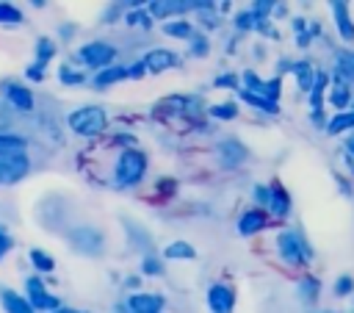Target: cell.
Returning <instances> with one entry per match:
<instances>
[{
  "label": "cell",
  "instance_id": "1",
  "mask_svg": "<svg viewBox=\"0 0 354 313\" xmlns=\"http://www.w3.org/2000/svg\"><path fill=\"white\" fill-rule=\"evenodd\" d=\"M105 111L102 108H94V105H88V108H80V111H75L72 116H69V127L75 130V133H80V136H97L102 127H105Z\"/></svg>",
  "mask_w": 354,
  "mask_h": 313
},
{
  "label": "cell",
  "instance_id": "2",
  "mask_svg": "<svg viewBox=\"0 0 354 313\" xmlns=\"http://www.w3.org/2000/svg\"><path fill=\"white\" fill-rule=\"evenodd\" d=\"M144 166H147V158L136 150H127L122 152V158L116 161V183L119 186H133L141 180L144 175Z\"/></svg>",
  "mask_w": 354,
  "mask_h": 313
},
{
  "label": "cell",
  "instance_id": "3",
  "mask_svg": "<svg viewBox=\"0 0 354 313\" xmlns=\"http://www.w3.org/2000/svg\"><path fill=\"white\" fill-rule=\"evenodd\" d=\"M277 247H279V255H282L288 263H301V260H307V258L313 255V252H310V247H307L296 233H290V230L279 233Z\"/></svg>",
  "mask_w": 354,
  "mask_h": 313
},
{
  "label": "cell",
  "instance_id": "4",
  "mask_svg": "<svg viewBox=\"0 0 354 313\" xmlns=\"http://www.w3.org/2000/svg\"><path fill=\"white\" fill-rule=\"evenodd\" d=\"M28 158L22 152H0V183L8 186V183H17L19 177H25L28 172Z\"/></svg>",
  "mask_w": 354,
  "mask_h": 313
},
{
  "label": "cell",
  "instance_id": "5",
  "mask_svg": "<svg viewBox=\"0 0 354 313\" xmlns=\"http://www.w3.org/2000/svg\"><path fill=\"white\" fill-rule=\"evenodd\" d=\"M113 47L111 44H102V42H91V44H86V47H80L77 50V58L83 61V64H88V66H102V64H108L111 58H113Z\"/></svg>",
  "mask_w": 354,
  "mask_h": 313
},
{
  "label": "cell",
  "instance_id": "6",
  "mask_svg": "<svg viewBox=\"0 0 354 313\" xmlns=\"http://www.w3.org/2000/svg\"><path fill=\"white\" fill-rule=\"evenodd\" d=\"M28 302L30 307H39V310H55L58 307V299L47 294V288L41 285V280L30 277L28 280Z\"/></svg>",
  "mask_w": 354,
  "mask_h": 313
},
{
  "label": "cell",
  "instance_id": "7",
  "mask_svg": "<svg viewBox=\"0 0 354 313\" xmlns=\"http://www.w3.org/2000/svg\"><path fill=\"white\" fill-rule=\"evenodd\" d=\"M72 244H75L80 252H91V255H97V252L102 249V238H100V233L91 230V227H77V230H72Z\"/></svg>",
  "mask_w": 354,
  "mask_h": 313
},
{
  "label": "cell",
  "instance_id": "8",
  "mask_svg": "<svg viewBox=\"0 0 354 313\" xmlns=\"http://www.w3.org/2000/svg\"><path fill=\"white\" fill-rule=\"evenodd\" d=\"M174 64H177V55H174L171 50H163V47L149 50L147 58H144V66H147L149 72H163V69H169V66H174Z\"/></svg>",
  "mask_w": 354,
  "mask_h": 313
},
{
  "label": "cell",
  "instance_id": "9",
  "mask_svg": "<svg viewBox=\"0 0 354 313\" xmlns=\"http://www.w3.org/2000/svg\"><path fill=\"white\" fill-rule=\"evenodd\" d=\"M207 305L213 313H230L232 310V291L227 285H213L207 291Z\"/></svg>",
  "mask_w": 354,
  "mask_h": 313
},
{
  "label": "cell",
  "instance_id": "10",
  "mask_svg": "<svg viewBox=\"0 0 354 313\" xmlns=\"http://www.w3.org/2000/svg\"><path fill=\"white\" fill-rule=\"evenodd\" d=\"M332 14H335V22H337V33L343 42H354V22L348 17V8L346 3H332Z\"/></svg>",
  "mask_w": 354,
  "mask_h": 313
},
{
  "label": "cell",
  "instance_id": "11",
  "mask_svg": "<svg viewBox=\"0 0 354 313\" xmlns=\"http://www.w3.org/2000/svg\"><path fill=\"white\" fill-rule=\"evenodd\" d=\"M218 158H221L227 166H238V163H243L246 150H243V144H238L235 138H227V141L218 144Z\"/></svg>",
  "mask_w": 354,
  "mask_h": 313
},
{
  "label": "cell",
  "instance_id": "12",
  "mask_svg": "<svg viewBox=\"0 0 354 313\" xmlns=\"http://www.w3.org/2000/svg\"><path fill=\"white\" fill-rule=\"evenodd\" d=\"M335 72H337V80L340 83H354V53L351 50H343L335 55Z\"/></svg>",
  "mask_w": 354,
  "mask_h": 313
},
{
  "label": "cell",
  "instance_id": "13",
  "mask_svg": "<svg viewBox=\"0 0 354 313\" xmlns=\"http://www.w3.org/2000/svg\"><path fill=\"white\" fill-rule=\"evenodd\" d=\"M160 305H163V299L155 296V294H136V296H130V310L133 313H158Z\"/></svg>",
  "mask_w": 354,
  "mask_h": 313
},
{
  "label": "cell",
  "instance_id": "14",
  "mask_svg": "<svg viewBox=\"0 0 354 313\" xmlns=\"http://www.w3.org/2000/svg\"><path fill=\"white\" fill-rule=\"evenodd\" d=\"M191 6H199V3H185V0H158V3H149V14L155 17H166V14H174V11H185Z\"/></svg>",
  "mask_w": 354,
  "mask_h": 313
},
{
  "label": "cell",
  "instance_id": "15",
  "mask_svg": "<svg viewBox=\"0 0 354 313\" xmlns=\"http://www.w3.org/2000/svg\"><path fill=\"white\" fill-rule=\"evenodd\" d=\"M263 227H266V216H263L260 211H249V213H243L241 222H238V233H241V235H252V233H257V230H263Z\"/></svg>",
  "mask_w": 354,
  "mask_h": 313
},
{
  "label": "cell",
  "instance_id": "16",
  "mask_svg": "<svg viewBox=\"0 0 354 313\" xmlns=\"http://www.w3.org/2000/svg\"><path fill=\"white\" fill-rule=\"evenodd\" d=\"M0 299H3V307H6L8 313H33L30 302H28V299H22V296H19V294H14V291H3V294H0Z\"/></svg>",
  "mask_w": 354,
  "mask_h": 313
},
{
  "label": "cell",
  "instance_id": "17",
  "mask_svg": "<svg viewBox=\"0 0 354 313\" xmlns=\"http://www.w3.org/2000/svg\"><path fill=\"white\" fill-rule=\"evenodd\" d=\"M268 208H271L274 216H285V213H288L290 199H288V194H285L279 186H274V188L268 191Z\"/></svg>",
  "mask_w": 354,
  "mask_h": 313
},
{
  "label": "cell",
  "instance_id": "18",
  "mask_svg": "<svg viewBox=\"0 0 354 313\" xmlns=\"http://www.w3.org/2000/svg\"><path fill=\"white\" fill-rule=\"evenodd\" d=\"M6 97H8L17 108H25V111L33 105L30 91H28V89H22V86H17V83H8V86H6Z\"/></svg>",
  "mask_w": 354,
  "mask_h": 313
},
{
  "label": "cell",
  "instance_id": "19",
  "mask_svg": "<svg viewBox=\"0 0 354 313\" xmlns=\"http://www.w3.org/2000/svg\"><path fill=\"white\" fill-rule=\"evenodd\" d=\"M293 75H296V80H299V89H304V91L313 89V83H315V72H313V66H310L307 61H299V64L293 66Z\"/></svg>",
  "mask_w": 354,
  "mask_h": 313
},
{
  "label": "cell",
  "instance_id": "20",
  "mask_svg": "<svg viewBox=\"0 0 354 313\" xmlns=\"http://www.w3.org/2000/svg\"><path fill=\"white\" fill-rule=\"evenodd\" d=\"M348 127H354V111H340L337 116H332V122L326 125V130L329 133H343V130H348Z\"/></svg>",
  "mask_w": 354,
  "mask_h": 313
},
{
  "label": "cell",
  "instance_id": "21",
  "mask_svg": "<svg viewBox=\"0 0 354 313\" xmlns=\"http://www.w3.org/2000/svg\"><path fill=\"white\" fill-rule=\"evenodd\" d=\"M329 100H332V105H337V108H346V105H348V100H351V91H348V86L337 80V83L332 86V91H329Z\"/></svg>",
  "mask_w": 354,
  "mask_h": 313
},
{
  "label": "cell",
  "instance_id": "22",
  "mask_svg": "<svg viewBox=\"0 0 354 313\" xmlns=\"http://www.w3.org/2000/svg\"><path fill=\"white\" fill-rule=\"evenodd\" d=\"M324 89H326V72H318L315 75V83H313V94H310V102H313V111H318V105H321V94H324Z\"/></svg>",
  "mask_w": 354,
  "mask_h": 313
},
{
  "label": "cell",
  "instance_id": "23",
  "mask_svg": "<svg viewBox=\"0 0 354 313\" xmlns=\"http://www.w3.org/2000/svg\"><path fill=\"white\" fill-rule=\"evenodd\" d=\"M194 255H196L194 247L185 244V241H174V244L166 247V258H194Z\"/></svg>",
  "mask_w": 354,
  "mask_h": 313
},
{
  "label": "cell",
  "instance_id": "24",
  "mask_svg": "<svg viewBox=\"0 0 354 313\" xmlns=\"http://www.w3.org/2000/svg\"><path fill=\"white\" fill-rule=\"evenodd\" d=\"M246 102H252V105H257V108H263V111H268V114H277V102H271V100H266V97H260V94H252V91H243L241 94Z\"/></svg>",
  "mask_w": 354,
  "mask_h": 313
},
{
  "label": "cell",
  "instance_id": "25",
  "mask_svg": "<svg viewBox=\"0 0 354 313\" xmlns=\"http://www.w3.org/2000/svg\"><path fill=\"white\" fill-rule=\"evenodd\" d=\"M25 150V138L19 136H0V152H22Z\"/></svg>",
  "mask_w": 354,
  "mask_h": 313
},
{
  "label": "cell",
  "instance_id": "26",
  "mask_svg": "<svg viewBox=\"0 0 354 313\" xmlns=\"http://www.w3.org/2000/svg\"><path fill=\"white\" fill-rule=\"evenodd\" d=\"M163 33L177 36V39H185V36H191V25L188 22H166L163 25Z\"/></svg>",
  "mask_w": 354,
  "mask_h": 313
},
{
  "label": "cell",
  "instance_id": "27",
  "mask_svg": "<svg viewBox=\"0 0 354 313\" xmlns=\"http://www.w3.org/2000/svg\"><path fill=\"white\" fill-rule=\"evenodd\" d=\"M119 78H124V69H122V66H111V69H105L102 75H97L94 83H97V86H108V83H113V80H119Z\"/></svg>",
  "mask_w": 354,
  "mask_h": 313
},
{
  "label": "cell",
  "instance_id": "28",
  "mask_svg": "<svg viewBox=\"0 0 354 313\" xmlns=\"http://www.w3.org/2000/svg\"><path fill=\"white\" fill-rule=\"evenodd\" d=\"M22 19V14L11 6V3H0V22H11V25H17Z\"/></svg>",
  "mask_w": 354,
  "mask_h": 313
},
{
  "label": "cell",
  "instance_id": "29",
  "mask_svg": "<svg viewBox=\"0 0 354 313\" xmlns=\"http://www.w3.org/2000/svg\"><path fill=\"white\" fill-rule=\"evenodd\" d=\"M210 114H213V116H218V119H232V116L238 114V108H235L232 102H224V105H213V108H210Z\"/></svg>",
  "mask_w": 354,
  "mask_h": 313
},
{
  "label": "cell",
  "instance_id": "30",
  "mask_svg": "<svg viewBox=\"0 0 354 313\" xmlns=\"http://www.w3.org/2000/svg\"><path fill=\"white\" fill-rule=\"evenodd\" d=\"M351 291H354V280H351L348 274L335 280V294H337V296H346V294H351Z\"/></svg>",
  "mask_w": 354,
  "mask_h": 313
},
{
  "label": "cell",
  "instance_id": "31",
  "mask_svg": "<svg viewBox=\"0 0 354 313\" xmlns=\"http://www.w3.org/2000/svg\"><path fill=\"white\" fill-rule=\"evenodd\" d=\"M299 288H301V296H304V299H310V302H313V299H315V294H318V283H315L313 277H304Z\"/></svg>",
  "mask_w": 354,
  "mask_h": 313
},
{
  "label": "cell",
  "instance_id": "32",
  "mask_svg": "<svg viewBox=\"0 0 354 313\" xmlns=\"http://www.w3.org/2000/svg\"><path fill=\"white\" fill-rule=\"evenodd\" d=\"M127 22L130 25H138V28H149V17L144 11H130L127 14Z\"/></svg>",
  "mask_w": 354,
  "mask_h": 313
},
{
  "label": "cell",
  "instance_id": "33",
  "mask_svg": "<svg viewBox=\"0 0 354 313\" xmlns=\"http://www.w3.org/2000/svg\"><path fill=\"white\" fill-rule=\"evenodd\" d=\"M53 53H55L53 42H50V39H39V61L44 64V61H47V58H50Z\"/></svg>",
  "mask_w": 354,
  "mask_h": 313
},
{
  "label": "cell",
  "instance_id": "34",
  "mask_svg": "<svg viewBox=\"0 0 354 313\" xmlns=\"http://www.w3.org/2000/svg\"><path fill=\"white\" fill-rule=\"evenodd\" d=\"M30 260L39 266V269H53V258H47V255H41L39 249H33L30 252Z\"/></svg>",
  "mask_w": 354,
  "mask_h": 313
},
{
  "label": "cell",
  "instance_id": "35",
  "mask_svg": "<svg viewBox=\"0 0 354 313\" xmlns=\"http://www.w3.org/2000/svg\"><path fill=\"white\" fill-rule=\"evenodd\" d=\"M144 69H147V66H144V61H141V64H133V66H127V69H124V78H141V75H144Z\"/></svg>",
  "mask_w": 354,
  "mask_h": 313
},
{
  "label": "cell",
  "instance_id": "36",
  "mask_svg": "<svg viewBox=\"0 0 354 313\" xmlns=\"http://www.w3.org/2000/svg\"><path fill=\"white\" fill-rule=\"evenodd\" d=\"M144 271H147V274H160L163 269H160V263H158L155 258H147V260H144Z\"/></svg>",
  "mask_w": 354,
  "mask_h": 313
},
{
  "label": "cell",
  "instance_id": "37",
  "mask_svg": "<svg viewBox=\"0 0 354 313\" xmlns=\"http://www.w3.org/2000/svg\"><path fill=\"white\" fill-rule=\"evenodd\" d=\"M61 80H64V83H77V80H80V75H75L72 69H66V66H64V69H61Z\"/></svg>",
  "mask_w": 354,
  "mask_h": 313
},
{
  "label": "cell",
  "instance_id": "38",
  "mask_svg": "<svg viewBox=\"0 0 354 313\" xmlns=\"http://www.w3.org/2000/svg\"><path fill=\"white\" fill-rule=\"evenodd\" d=\"M252 19H254L252 14H238V28H241V30H249V25H252Z\"/></svg>",
  "mask_w": 354,
  "mask_h": 313
},
{
  "label": "cell",
  "instance_id": "39",
  "mask_svg": "<svg viewBox=\"0 0 354 313\" xmlns=\"http://www.w3.org/2000/svg\"><path fill=\"white\" fill-rule=\"evenodd\" d=\"M207 53V42L205 39H194V55H205Z\"/></svg>",
  "mask_w": 354,
  "mask_h": 313
},
{
  "label": "cell",
  "instance_id": "40",
  "mask_svg": "<svg viewBox=\"0 0 354 313\" xmlns=\"http://www.w3.org/2000/svg\"><path fill=\"white\" fill-rule=\"evenodd\" d=\"M28 78H30V80H39V78H41V61L33 64V66H28Z\"/></svg>",
  "mask_w": 354,
  "mask_h": 313
},
{
  "label": "cell",
  "instance_id": "41",
  "mask_svg": "<svg viewBox=\"0 0 354 313\" xmlns=\"http://www.w3.org/2000/svg\"><path fill=\"white\" fill-rule=\"evenodd\" d=\"M8 247H11V238L0 230V255H6V252H8Z\"/></svg>",
  "mask_w": 354,
  "mask_h": 313
},
{
  "label": "cell",
  "instance_id": "42",
  "mask_svg": "<svg viewBox=\"0 0 354 313\" xmlns=\"http://www.w3.org/2000/svg\"><path fill=\"white\" fill-rule=\"evenodd\" d=\"M216 86H235V78H232V75H224V78H216Z\"/></svg>",
  "mask_w": 354,
  "mask_h": 313
},
{
  "label": "cell",
  "instance_id": "43",
  "mask_svg": "<svg viewBox=\"0 0 354 313\" xmlns=\"http://www.w3.org/2000/svg\"><path fill=\"white\" fill-rule=\"evenodd\" d=\"M254 197H257L260 202H266V205H268V191H266V188H257V191H254Z\"/></svg>",
  "mask_w": 354,
  "mask_h": 313
},
{
  "label": "cell",
  "instance_id": "44",
  "mask_svg": "<svg viewBox=\"0 0 354 313\" xmlns=\"http://www.w3.org/2000/svg\"><path fill=\"white\" fill-rule=\"evenodd\" d=\"M346 150H348V155H351V158H354V136H351V138H348V141H346Z\"/></svg>",
  "mask_w": 354,
  "mask_h": 313
},
{
  "label": "cell",
  "instance_id": "45",
  "mask_svg": "<svg viewBox=\"0 0 354 313\" xmlns=\"http://www.w3.org/2000/svg\"><path fill=\"white\" fill-rule=\"evenodd\" d=\"M346 163H348V169L354 172V158H351V155H346Z\"/></svg>",
  "mask_w": 354,
  "mask_h": 313
},
{
  "label": "cell",
  "instance_id": "46",
  "mask_svg": "<svg viewBox=\"0 0 354 313\" xmlns=\"http://www.w3.org/2000/svg\"><path fill=\"white\" fill-rule=\"evenodd\" d=\"M58 313H80V310H69V307H66V310H58Z\"/></svg>",
  "mask_w": 354,
  "mask_h": 313
}]
</instances>
